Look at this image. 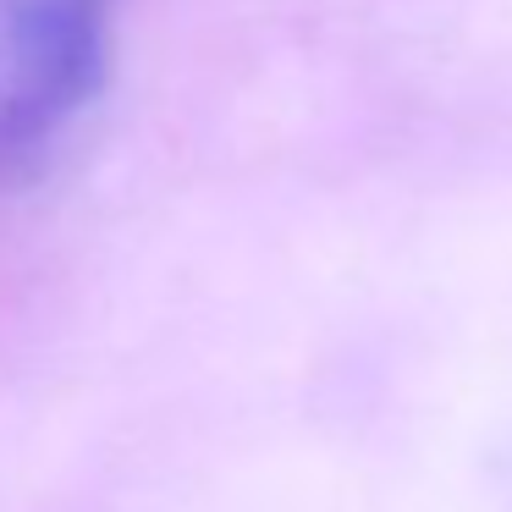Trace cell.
Returning a JSON list of instances; mask_svg holds the SVG:
<instances>
[{
    "mask_svg": "<svg viewBox=\"0 0 512 512\" xmlns=\"http://www.w3.org/2000/svg\"><path fill=\"white\" fill-rule=\"evenodd\" d=\"M116 0H0V166L34 155L94 100Z\"/></svg>",
    "mask_w": 512,
    "mask_h": 512,
    "instance_id": "6da1fadb",
    "label": "cell"
}]
</instances>
